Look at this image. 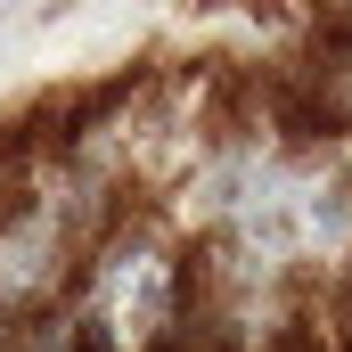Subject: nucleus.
I'll return each mask as SVG.
<instances>
[{
  "label": "nucleus",
  "mask_w": 352,
  "mask_h": 352,
  "mask_svg": "<svg viewBox=\"0 0 352 352\" xmlns=\"http://www.w3.org/2000/svg\"><path fill=\"white\" fill-rule=\"evenodd\" d=\"M74 263V205L66 188H33L0 213V311H33L66 287Z\"/></svg>",
  "instance_id": "2"
},
{
  "label": "nucleus",
  "mask_w": 352,
  "mask_h": 352,
  "mask_svg": "<svg viewBox=\"0 0 352 352\" xmlns=\"http://www.w3.org/2000/svg\"><path fill=\"white\" fill-rule=\"evenodd\" d=\"M336 320H344V336H352V270H344V287H336Z\"/></svg>",
  "instance_id": "3"
},
{
  "label": "nucleus",
  "mask_w": 352,
  "mask_h": 352,
  "mask_svg": "<svg viewBox=\"0 0 352 352\" xmlns=\"http://www.w3.org/2000/svg\"><path fill=\"white\" fill-rule=\"evenodd\" d=\"M180 336V254L156 230H115L82 278L74 352H164Z\"/></svg>",
  "instance_id": "1"
}]
</instances>
